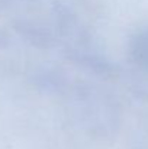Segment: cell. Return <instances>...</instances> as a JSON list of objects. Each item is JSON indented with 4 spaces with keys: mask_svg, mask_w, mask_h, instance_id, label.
Wrapping results in <instances>:
<instances>
[{
    "mask_svg": "<svg viewBox=\"0 0 148 149\" xmlns=\"http://www.w3.org/2000/svg\"><path fill=\"white\" fill-rule=\"evenodd\" d=\"M135 52H137V58L140 59V62L148 64V32L138 38Z\"/></svg>",
    "mask_w": 148,
    "mask_h": 149,
    "instance_id": "obj_1",
    "label": "cell"
}]
</instances>
